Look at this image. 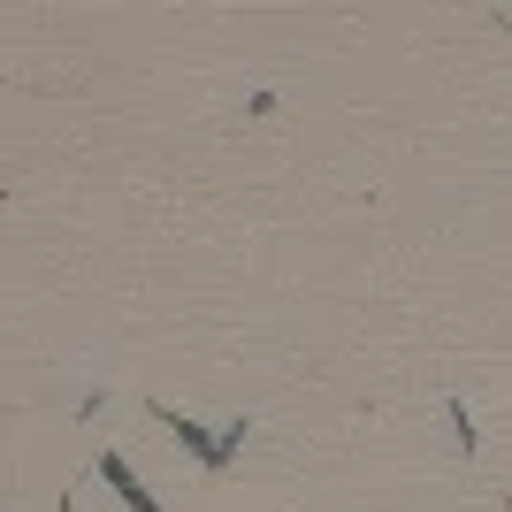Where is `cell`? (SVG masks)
<instances>
[{"label": "cell", "mask_w": 512, "mask_h": 512, "mask_svg": "<svg viewBox=\"0 0 512 512\" xmlns=\"http://www.w3.org/2000/svg\"><path fill=\"white\" fill-rule=\"evenodd\" d=\"M107 482H115V490H123V497H130V505H138V512H153V497H146V490H138V482H130V474H123V459H107Z\"/></svg>", "instance_id": "cell-1"}]
</instances>
